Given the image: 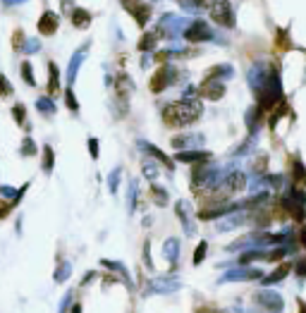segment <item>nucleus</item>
Wrapping results in <instances>:
<instances>
[{"mask_svg":"<svg viewBox=\"0 0 306 313\" xmlns=\"http://www.w3.org/2000/svg\"><path fill=\"white\" fill-rule=\"evenodd\" d=\"M247 82H249L253 96L258 98V108L266 113L270 110L280 98H282V84H280V74L273 65H268V60H258L251 65L247 72Z\"/></svg>","mask_w":306,"mask_h":313,"instance_id":"f257e3e1","label":"nucleus"},{"mask_svg":"<svg viewBox=\"0 0 306 313\" xmlns=\"http://www.w3.org/2000/svg\"><path fill=\"white\" fill-rule=\"evenodd\" d=\"M201 103L198 101H177V103H170L165 110H163V120H165L170 127H187L196 122L201 117Z\"/></svg>","mask_w":306,"mask_h":313,"instance_id":"f03ea898","label":"nucleus"},{"mask_svg":"<svg viewBox=\"0 0 306 313\" xmlns=\"http://www.w3.org/2000/svg\"><path fill=\"white\" fill-rule=\"evenodd\" d=\"M220 182H223V172L218 165H206L203 163L192 172V184L196 189H216V187H220Z\"/></svg>","mask_w":306,"mask_h":313,"instance_id":"7ed1b4c3","label":"nucleus"},{"mask_svg":"<svg viewBox=\"0 0 306 313\" xmlns=\"http://www.w3.org/2000/svg\"><path fill=\"white\" fill-rule=\"evenodd\" d=\"M282 206L285 210L294 218V220H304L306 218V191L304 189H297V187H289L285 199H282Z\"/></svg>","mask_w":306,"mask_h":313,"instance_id":"20e7f679","label":"nucleus"},{"mask_svg":"<svg viewBox=\"0 0 306 313\" xmlns=\"http://www.w3.org/2000/svg\"><path fill=\"white\" fill-rule=\"evenodd\" d=\"M211 19H213L216 24L225 27V29H234V24H237L234 7H232L227 0H220V2H216V5L211 7Z\"/></svg>","mask_w":306,"mask_h":313,"instance_id":"39448f33","label":"nucleus"},{"mask_svg":"<svg viewBox=\"0 0 306 313\" xmlns=\"http://www.w3.org/2000/svg\"><path fill=\"white\" fill-rule=\"evenodd\" d=\"M253 301L268 313H282V306H285L282 296H280L278 292H273V289H261V292H256V294H253Z\"/></svg>","mask_w":306,"mask_h":313,"instance_id":"423d86ee","label":"nucleus"},{"mask_svg":"<svg viewBox=\"0 0 306 313\" xmlns=\"http://www.w3.org/2000/svg\"><path fill=\"white\" fill-rule=\"evenodd\" d=\"M177 82V70L172 67V65H163L158 72H153V79H151V91L153 93H163L170 84H175Z\"/></svg>","mask_w":306,"mask_h":313,"instance_id":"0eeeda50","label":"nucleus"},{"mask_svg":"<svg viewBox=\"0 0 306 313\" xmlns=\"http://www.w3.org/2000/svg\"><path fill=\"white\" fill-rule=\"evenodd\" d=\"M184 38H187L189 43H203V41L216 38V34L211 31V27H208L203 19H194L192 24H187V29H184Z\"/></svg>","mask_w":306,"mask_h":313,"instance_id":"6e6552de","label":"nucleus"},{"mask_svg":"<svg viewBox=\"0 0 306 313\" xmlns=\"http://www.w3.org/2000/svg\"><path fill=\"white\" fill-rule=\"evenodd\" d=\"M184 29H187V22H184L182 17H177V15H163V17L158 19V34H161V36L175 38V36L184 34Z\"/></svg>","mask_w":306,"mask_h":313,"instance_id":"1a4fd4ad","label":"nucleus"},{"mask_svg":"<svg viewBox=\"0 0 306 313\" xmlns=\"http://www.w3.org/2000/svg\"><path fill=\"white\" fill-rule=\"evenodd\" d=\"M251 280H263V273L258 268H237V270H227L218 282L225 285V282H251Z\"/></svg>","mask_w":306,"mask_h":313,"instance_id":"9d476101","label":"nucleus"},{"mask_svg":"<svg viewBox=\"0 0 306 313\" xmlns=\"http://www.w3.org/2000/svg\"><path fill=\"white\" fill-rule=\"evenodd\" d=\"M177 289H182V282L172 280V278H153L148 282V292H153V294H172Z\"/></svg>","mask_w":306,"mask_h":313,"instance_id":"9b49d317","label":"nucleus"},{"mask_svg":"<svg viewBox=\"0 0 306 313\" xmlns=\"http://www.w3.org/2000/svg\"><path fill=\"white\" fill-rule=\"evenodd\" d=\"M220 187H223L227 194H237V191H242V189L247 187V174H244V172H239V170L230 172L223 182H220Z\"/></svg>","mask_w":306,"mask_h":313,"instance_id":"f8f14e48","label":"nucleus"},{"mask_svg":"<svg viewBox=\"0 0 306 313\" xmlns=\"http://www.w3.org/2000/svg\"><path fill=\"white\" fill-rule=\"evenodd\" d=\"M60 27V17H57L53 10H46L43 15H41V19H38V31L43 34V36H53Z\"/></svg>","mask_w":306,"mask_h":313,"instance_id":"ddd939ff","label":"nucleus"},{"mask_svg":"<svg viewBox=\"0 0 306 313\" xmlns=\"http://www.w3.org/2000/svg\"><path fill=\"white\" fill-rule=\"evenodd\" d=\"M86 51H89V43H84L82 48L72 55V60H70V65H67V86L74 84V79H77V72H79V67H82L84 57H86Z\"/></svg>","mask_w":306,"mask_h":313,"instance_id":"4468645a","label":"nucleus"},{"mask_svg":"<svg viewBox=\"0 0 306 313\" xmlns=\"http://www.w3.org/2000/svg\"><path fill=\"white\" fill-rule=\"evenodd\" d=\"M177 160L180 163H194V165H203L211 160V153L208 151H201V148H192V151H180L177 153Z\"/></svg>","mask_w":306,"mask_h":313,"instance_id":"2eb2a0df","label":"nucleus"},{"mask_svg":"<svg viewBox=\"0 0 306 313\" xmlns=\"http://www.w3.org/2000/svg\"><path fill=\"white\" fill-rule=\"evenodd\" d=\"M198 91H201V96L208 98V101H220L225 96V84L223 82H216V79H206Z\"/></svg>","mask_w":306,"mask_h":313,"instance_id":"dca6fc26","label":"nucleus"},{"mask_svg":"<svg viewBox=\"0 0 306 313\" xmlns=\"http://www.w3.org/2000/svg\"><path fill=\"white\" fill-rule=\"evenodd\" d=\"M203 143V134H182V137H175L172 146L180 148V151H187V148H194Z\"/></svg>","mask_w":306,"mask_h":313,"instance_id":"f3484780","label":"nucleus"},{"mask_svg":"<svg viewBox=\"0 0 306 313\" xmlns=\"http://www.w3.org/2000/svg\"><path fill=\"white\" fill-rule=\"evenodd\" d=\"M115 91H117V96H120L122 101H127V96L134 91V82L122 72V74H117V79H115Z\"/></svg>","mask_w":306,"mask_h":313,"instance_id":"a211bd4d","label":"nucleus"},{"mask_svg":"<svg viewBox=\"0 0 306 313\" xmlns=\"http://www.w3.org/2000/svg\"><path fill=\"white\" fill-rule=\"evenodd\" d=\"M249 218L244 215V213H232V215H227L225 220H220V225H218V229L220 232H227V229H237L239 225H244Z\"/></svg>","mask_w":306,"mask_h":313,"instance_id":"6ab92c4d","label":"nucleus"},{"mask_svg":"<svg viewBox=\"0 0 306 313\" xmlns=\"http://www.w3.org/2000/svg\"><path fill=\"white\" fill-rule=\"evenodd\" d=\"M292 270V265L289 263H282L275 273H270V275H263V280H261V285L263 287H268V285H278V282H282L285 280V275Z\"/></svg>","mask_w":306,"mask_h":313,"instance_id":"aec40b11","label":"nucleus"},{"mask_svg":"<svg viewBox=\"0 0 306 313\" xmlns=\"http://www.w3.org/2000/svg\"><path fill=\"white\" fill-rule=\"evenodd\" d=\"M187 201H177L175 203V213H177V218L182 220V225H184V232L187 234H194V225H192V220H189V215H187Z\"/></svg>","mask_w":306,"mask_h":313,"instance_id":"412c9836","label":"nucleus"},{"mask_svg":"<svg viewBox=\"0 0 306 313\" xmlns=\"http://www.w3.org/2000/svg\"><path fill=\"white\" fill-rule=\"evenodd\" d=\"M139 148H141V151H146V153H148L151 158H156V160H161L163 165H167V168L172 170V160L167 158V156H165V153H163V151H161V148H156V146H151V143H146V141H139Z\"/></svg>","mask_w":306,"mask_h":313,"instance_id":"4be33fe9","label":"nucleus"},{"mask_svg":"<svg viewBox=\"0 0 306 313\" xmlns=\"http://www.w3.org/2000/svg\"><path fill=\"white\" fill-rule=\"evenodd\" d=\"M232 74H234V67L227 65V62H225V65H213V67L208 70V79H216V82H218V79H230Z\"/></svg>","mask_w":306,"mask_h":313,"instance_id":"5701e85b","label":"nucleus"},{"mask_svg":"<svg viewBox=\"0 0 306 313\" xmlns=\"http://www.w3.org/2000/svg\"><path fill=\"white\" fill-rule=\"evenodd\" d=\"M91 12L89 10H84V7H77V10H72V24L77 29H86L91 24Z\"/></svg>","mask_w":306,"mask_h":313,"instance_id":"b1692460","label":"nucleus"},{"mask_svg":"<svg viewBox=\"0 0 306 313\" xmlns=\"http://www.w3.org/2000/svg\"><path fill=\"white\" fill-rule=\"evenodd\" d=\"M163 254H165L167 261L177 263V258H180V239H177V237L165 239V244H163Z\"/></svg>","mask_w":306,"mask_h":313,"instance_id":"393cba45","label":"nucleus"},{"mask_svg":"<svg viewBox=\"0 0 306 313\" xmlns=\"http://www.w3.org/2000/svg\"><path fill=\"white\" fill-rule=\"evenodd\" d=\"M132 17L137 19L139 27H146L148 19H151V5H144V2H137V7L132 10Z\"/></svg>","mask_w":306,"mask_h":313,"instance_id":"a878e982","label":"nucleus"},{"mask_svg":"<svg viewBox=\"0 0 306 313\" xmlns=\"http://www.w3.org/2000/svg\"><path fill=\"white\" fill-rule=\"evenodd\" d=\"M60 91V70L55 62H48V93Z\"/></svg>","mask_w":306,"mask_h":313,"instance_id":"bb28decb","label":"nucleus"},{"mask_svg":"<svg viewBox=\"0 0 306 313\" xmlns=\"http://www.w3.org/2000/svg\"><path fill=\"white\" fill-rule=\"evenodd\" d=\"M158 36H161L158 31H148V34H144V38L139 41V46H137V48H139L141 53H151V51L156 48V43H158Z\"/></svg>","mask_w":306,"mask_h":313,"instance_id":"cd10ccee","label":"nucleus"},{"mask_svg":"<svg viewBox=\"0 0 306 313\" xmlns=\"http://www.w3.org/2000/svg\"><path fill=\"white\" fill-rule=\"evenodd\" d=\"M292 174H294L297 184H306V168L299 158H294V163H292Z\"/></svg>","mask_w":306,"mask_h":313,"instance_id":"c85d7f7f","label":"nucleus"},{"mask_svg":"<svg viewBox=\"0 0 306 313\" xmlns=\"http://www.w3.org/2000/svg\"><path fill=\"white\" fill-rule=\"evenodd\" d=\"M36 108L43 115H55V103H53V98H48V96H41V98L36 101Z\"/></svg>","mask_w":306,"mask_h":313,"instance_id":"c756f323","label":"nucleus"},{"mask_svg":"<svg viewBox=\"0 0 306 313\" xmlns=\"http://www.w3.org/2000/svg\"><path fill=\"white\" fill-rule=\"evenodd\" d=\"M24 43H27L24 31H22V29H17V31L12 34V51H15V53H22V51H24Z\"/></svg>","mask_w":306,"mask_h":313,"instance_id":"7c9ffc66","label":"nucleus"},{"mask_svg":"<svg viewBox=\"0 0 306 313\" xmlns=\"http://www.w3.org/2000/svg\"><path fill=\"white\" fill-rule=\"evenodd\" d=\"M151 196H153V201H156L158 206H167V191L163 187L153 184V187H151Z\"/></svg>","mask_w":306,"mask_h":313,"instance_id":"2f4dec72","label":"nucleus"},{"mask_svg":"<svg viewBox=\"0 0 306 313\" xmlns=\"http://www.w3.org/2000/svg\"><path fill=\"white\" fill-rule=\"evenodd\" d=\"M53 163H55V153L51 146H43V172L53 170Z\"/></svg>","mask_w":306,"mask_h":313,"instance_id":"473e14b6","label":"nucleus"},{"mask_svg":"<svg viewBox=\"0 0 306 313\" xmlns=\"http://www.w3.org/2000/svg\"><path fill=\"white\" fill-rule=\"evenodd\" d=\"M65 103H67V108H70L72 113H79V101L74 98V91H72V86H67V91H65Z\"/></svg>","mask_w":306,"mask_h":313,"instance_id":"72a5a7b5","label":"nucleus"},{"mask_svg":"<svg viewBox=\"0 0 306 313\" xmlns=\"http://www.w3.org/2000/svg\"><path fill=\"white\" fill-rule=\"evenodd\" d=\"M19 70H22V79H24L29 86H36V79H34V67H31L29 62H22V67H19Z\"/></svg>","mask_w":306,"mask_h":313,"instance_id":"f704fd0d","label":"nucleus"},{"mask_svg":"<svg viewBox=\"0 0 306 313\" xmlns=\"http://www.w3.org/2000/svg\"><path fill=\"white\" fill-rule=\"evenodd\" d=\"M127 203H129V213H134L137 208V182H129V191H127Z\"/></svg>","mask_w":306,"mask_h":313,"instance_id":"c9c22d12","label":"nucleus"},{"mask_svg":"<svg viewBox=\"0 0 306 313\" xmlns=\"http://www.w3.org/2000/svg\"><path fill=\"white\" fill-rule=\"evenodd\" d=\"M206 251H208V242H201L194 251V265H201L203 258H206Z\"/></svg>","mask_w":306,"mask_h":313,"instance_id":"e433bc0d","label":"nucleus"},{"mask_svg":"<svg viewBox=\"0 0 306 313\" xmlns=\"http://www.w3.org/2000/svg\"><path fill=\"white\" fill-rule=\"evenodd\" d=\"M144 174H146V179L153 184V179L158 177V168H156V163H151V160H146L144 163Z\"/></svg>","mask_w":306,"mask_h":313,"instance_id":"4c0bfd02","label":"nucleus"},{"mask_svg":"<svg viewBox=\"0 0 306 313\" xmlns=\"http://www.w3.org/2000/svg\"><path fill=\"white\" fill-rule=\"evenodd\" d=\"M120 174H122V170L120 168H115V170L110 172V177H108V189H110L112 194L117 191V187H120Z\"/></svg>","mask_w":306,"mask_h":313,"instance_id":"58836bf2","label":"nucleus"},{"mask_svg":"<svg viewBox=\"0 0 306 313\" xmlns=\"http://www.w3.org/2000/svg\"><path fill=\"white\" fill-rule=\"evenodd\" d=\"M38 51H41V41H38V38H27V43H24V53L34 55V53H38Z\"/></svg>","mask_w":306,"mask_h":313,"instance_id":"ea45409f","label":"nucleus"},{"mask_svg":"<svg viewBox=\"0 0 306 313\" xmlns=\"http://www.w3.org/2000/svg\"><path fill=\"white\" fill-rule=\"evenodd\" d=\"M12 115H15V122H17V124H24L27 110H24V105H22V103H17V105L12 108Z\"/></svg>","mask_w":306,"mask_h":313,"instance_id":"a19ab883","label":"nucleus"},{"mask_svg":"<svg viewBox=\"0 0 306 313\" xmlns=\"http://www.w3.org/2000/svg\"><path fill=\"white\" fill-rule=\"evenodd\" d=\"M103 265H108V268H112V270H117L125 280H129V275H127V268L122 265V263H112V261H103Z\"/></svg>","mask_w":306,"mask_h":313,"instance_id":"79ce46f5","label":"nucleus"},{"mask_svg":"<svg viewBox=\"0 0 306 313\" xmlns=\"http://www.w3.org/2000/svg\"><path fill=\"white\" fill-rule=\"evenodd\" d=\"M12 93V84L5 74H0V96H10Z\"/></svg>","mask_w":306,"mask_h":313,"instance_id":"37998d69","label":"nucleus"},{"mask_svg":"<svg viewBox=\"0 0 306 313\" xmlns=\"http://www.w3.org/2000/svg\"><path fill=\"white\" fill-rule=\"evenodd\" d=\"M34 153H36V143L31 139H24L22 141V156H34Z\"/></svg>","mask_w":306,"mask_h":313,"instance_id":"c03bdc74","label":"nucleus"},{"mask_svg":"<svg viewBox=\"0 0 306 313\" xmlns=\"http://www.w3.org/2000/svg\"><path fill=\"white\" fill-rule=\"evenodd\" d=\"M89 153L91 158H98V139H89Z\"/></svg>","mask_w":306,"mask_h":313,"instance_id":"a18cd8bd","label":"nucleus"},{"mask_svg":"<svg viewBox=\"0 0 306 313\" xmlns=\"http://www.w3.org/2000/svg\"><path fill=\"white\" fill-rule=\"evenodd\" d=\"M216 2H220V0H194L196 7H208V10H211V7H213Z\"/></svg>","mask_w":306,"mask_h":313,"instance_id":"49530a36","label":"nucleus"},{"mask_svg":"<svg viewBox=\"0 0 306 313\" xmlns=\"http://www.w3.org/2000/svg\"><path fill=\"white\" fill-rule=\"evenodd\" d=\"M297 275H299V278H306V258H302V261L297 263Z\"/></svg>","mask_w":306,"mask_h":313,"instance_id":"de8ad7c7","label":"nucleus"},{"mask_svg":"<svg viewBox=\"0 0 306 313\" xmlns=\"http://www.w3.org/2000/svg\"><path fill=\"white\" fill-rule=\"evenodd\" d=\"M299 244H302V246L306 249V225L302 227V232H299Z\"/></svg>","mask_w":306,"mask_h":313,"instance_id":"09e8293b","label":"nucleus"},{"mask_svg":"<svg viewBox=\"0 0 306 313\" xmlns=\"http://www.w3.org/2000/svg\"><path fill=\"white\" fill-rule=\"evenodd\" d=\"M5 5H22V2H27V0H2Z\"/></svg>","mask_w":306,"mask_h":313,"instance_id":"8fccbe9b","label":"nucleus"},{"mask_svg":"<svg viewBox=\"0 0 306 313\" xmlns=\"http://www.w3.org/2000/svg\"><path fill=\"white\" fill-rule=\"evenodd\" d=\"M70 2H72V0H62V10H67V7H70Z\"/></svg>","mask_w":306,"mask_h":313,"instance_id":"3c124183","label":"nucleus"},{"mask_svg":"<svg viewBox=\"0 0 306 313\" xmlns=\"http://www.w3.org/2000/svg\"><path fill=\"white\" fill-rule=\"evenodd\" d=\"M198 313H223V311H211V309H201Z\"/></svg>","mask_w":306,"mask_h":313,"instance_id":"603ef678","label":"nucleus"},{"mask_svg":"<svg viewBox=\"0 0 306 313\" xmlns=\"http://www.w3.org/2000/svg\"><path fill=\"white\" fill-rule=\"evenodd\" d=\"M72 313H82V309H79V306H74V309H72Z\"/></svg>","mask_w":306,"mask_h":313,"instance_id":"864d4df0","label":"nucleus"}]
</instances>
